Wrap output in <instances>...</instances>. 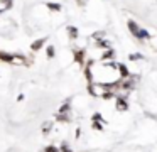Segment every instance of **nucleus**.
Returning a JSON list of instances; mask_svg holds the SVG:
<instances>
[{
    "instance_id": "nucleus-1",
    "label": "nucleus",
    "mask_w": 157,
    "mask_h": 152,
    "mask_svg": "<svg viewBox=\"0 0 157 152\" xmlns=\"http://www.w3.org/2000/svg\"><path fill=\"white\" fill-rule=\"evenodd\" d=\"M127 25H128V30L132 32V36L137 37L140 42H144V41H149L150 37H152L149 30H145V29H142V27H139V24H137L135 20H128V22H127Z\"/></svg>"
},
{
    "instance_id": "nucleus-2",
    "label": "nucleus",
    "mask_w": 157,
    "mask_h": 152,
    "mask_svg": "<svg viewBox=\"0 0 157 152\" xmlns=\"http://www.w3.org/2000/svg\"><path fill=\"white\" fill-rule=\"evenodd\" d=\"M17 59H21L22 63L25 64V57L22 56V54H9V53H5V51H0V61L9 63V64H12V63L15 64V61H17Z\"/></svg>"
},
{
    "instance_id": "nucleus-3",
    "label": "nucleus",
    "mask_w": 157,
    "mask_h": 152,
    "mask_svg": "<svg viewBox=\"0 0 157 152\" xmlns=\"http://www.w3.org/2000/svg\"><path fill=\"white\" fill-rule=\"evenodd\" d=\"M85 49H79V47H75L73 49V56H75V63L79 64V66H85Z\"/></svg>"
},
{
    "instance_id": "nucleus-4",
    "label": "nucleus",
    "mask_w": 157,
    "mask_h": 152,
    "mask_svg": "<svg viewBox=\"0 0 157 152\" xmlns=\"http://www.w3.org/2000/svg\"><path fill=\"white\" fill-rule=\"evenodd\" d=\"M48 39H49V37H41V39H36L34 42L31 44V49L34 51V53H37V51H41V49H42V46H44V44L48 42Z\"/></svg>"
},
{
    "instance_id": "nucleus-5",
    "label": "nucleus",
    "mask_w": 157,
    "mask_h": 152,
    "mask_svg": "<svg viewBox=\"0 0 157 152\" xmlns=\"http://www.w3.org/2000/svg\"><path fill=\"white\" fill-rule=\"evenodd\" d=\"M66 32H68V37H69V39H73V41L79 37V30H78V27H76V25H68V27H66Z\"/></svg>"
},
{
    "instance_id": "nucleus-6",
    "label": "nucleus",
    "mask_w": 157,
    "mask_h": 152,
    "mask_svg": "<svg viewBox=\"0 0 157 152\" xmlns=\"http://www.w3.org/2000/svg\"><path fill=\"white\" fill-rule=\"evenodd\" d=\"M117 110L118 111H127L128 110V103L123 96H117Z\"/></svg>"
},
{
    "instance_id": "nucleus-7",
    "label": "nucleus",
    "mask_w": 157,
    "mask_h": 152,
    "mask_svg": "<svg viewBox=\"0 0 157 152\" xmlns=\"http://www.w3.org/2000/svg\"><path fill=\"white\" fill-rule=\"evenodd\" d=\"M117 69H118V73H120V76H122V80H125V78L130 76V71H128V68H127L125 64L117 63Z\"/></svg>"
},
{
    "instance_id": "nucleus-8",
    "label": "nucleus",
    "mask_w": 157,
    "mask_h": 152,
    "mask_svg": "<svg viewBox=\"0 0 157 152\" xmlns=\"http://www.w3.org/2000/svg\"><path fill=\"white\" fill-rule=\"evenodd\" d=\"M133 84H135V80L133 78H125V80H122V88L123 90H127V91H130L133 88Z\"/></svg>"
},
{
    "instance_id": "nucleus-9",
    "label": "nucleus",
    "mask_w": 157,
    "mask_h": 152,
    "mask_svg": "<svg viewBox=\"0 0 157 152\" xmlns=\"http://www.w3.org/2000/svg\"><path fill=\"white\" fill-rule=\"evenodd\" d=\"M46 7H48L49 10H52V12H61V10H63V5H61V3H56V2H48V3H46Z\"/></svg>"
},
{
    "instance_id": "nucleus-10",
    "label": "nucleus",
    "mask_w": 157,
    "mask_h": 152,
    "mask_svg": "<svg viewBox=\"0 0 157 152\" xmlns=\"http://www.w3.org/2000/svg\"><path fill=\"white\" fill-rule=\"evenodd\" d=\"M113 57H115V51H113L112 47H108V49H106L105 53L101 54V59H103V61H106V59L110 61V59H113Z\"/></svg>"
},
{
    "instance_id": "nucleus-11",
    "label": "nucleus",
    "mask_w": 157,
    "mask_h": 152,
    "mask_svg": "<svg viewBox=\"0 0 157 152\" xmlns=\"http://www.w3.org/2000/svg\"><path fill=\"white\" fill-rule=\"evenodd\" d=\"M0 7H2V10H10L12 7H14V0H0Z\"/></svg>"
},
{
    "instance_id": "nucleus-12",
    "label": "nucleus",
    "mask_w": 157,
    "mask_h": 152,
    "mask_svg": "<svg viewBox=\"0 0 157 152\" xmlns=\"http://www.w3.org/2000/svg\"><path fill=\"white\" fill-rule=\"evenodd\" d=\"M54 118H56L58 122H63V123H69V122H71L69 115H66V113H56Z\"/></svg>"
},
{
    "instance_id": "nucleus-13",
    "label": "nucleus",
    "mask_w": 157,
    "mask_h": 152,
    "mask_svg": "<svg viewBox=\"0 0 157 152\" xmlns=\"http://www.w3.org/2000/svg\"><path fill=\"white\" fill-rule=\"evenodd\" d=\"M95 42H96V47H101V49H108V47H110V42L105 39V37L100 39V41H95Z\"/></svg>"
},
{
    "instance_id": "nucleus-14",
    "label": "nucleus",
    "mask_w": 157,
    "mask_h": 152,
    "mask_svg": "<svg viewBox=\"0 0 157 152\" xmlns=\"http://www.w3.org/2000/svg\"><path fill=\"white\" fill-rule=\"evenodd\" d=\"M105 36H106V32H105V30H98V32H93V34H91L93 41H100V39H103Z\"/></svg>"
},
{
    "instance_id": "nucleus-15",
    "label": "nucleus",
    "mask_w": 157,
    "mask_h": 152,
    "mask_svg": "<svg viewBox=\"0 0 157 152\" xmlns=\"http://www.w3.org/2000/svg\"><path fill=\"white\" fill-rule=\"evenodd\" d=\"M46 54H48L49 59H52V57L56 56V47H54V46H48V49H46Z\"/></svg>"
},
{
    "instance_id": "nucleus-16",
    "label": "nucleus",
    "mask_w": 157,
    "mask_h": 152,
    "mask_svg": "<svg viewBox=\"0 0 157 152\" xmlns=\"http://www.w3.org/2000/svg\"><path fill=\"white\" fill-rule=\"evenodd\" d=\"M51 127H52V122H46V123L42 125V134L48 135L49 132H51Z\"/></svg>"
},
{
    "instance_id": "nucleus-17",
    "label": "nucleus",
    "mask_w": 157,
    "mask_h": 152,
    "mask_svg": "<svg viewBox=\"0 0 157 152\" xmlns=\"http://www.w3.org/2000/svg\"><path fill=\"white\" fill-rule=\"evenodd\" d=\"M69 108H71V105H69V100H68L66 103H63V107L59 108V111H58V113H68V111H69Z\"/></svg>"
},
{
    "instance_id": "nucleus-18",
    "label": "nucleus",
    "mask_w": 157,
    "mask_h": 152,
    "mask_svg": "<svg viewBox=\"0 0 157 152\" xmlns=\"http://www.w3.org/2000/svg\"><path fill=\"white\" fill-rule=\"evenodd\" d=\"M101 98H103V100H112V98H115V93H113V91H108V90H106L105 93L101 95Z\"/></svg>"
},
{
    "instance_id": "nucleus-19",
    "label": "nucleus",
    "mask_w": 157,
    "mask_h": 152,
    "mask_svg": "<svg viewBox=\"0 0 157 152\" xmlns=\"http://www.w3.org/2000/svg\"><path fill=\"white\" fill-rule=\"evenodd\" d=\"M91 127H93V130H98V132H101V130H103V125H101V122H96V120H93Z\"/></svg>"
},
{
    "instance_id": "nucleus-20",
    "label": "nucleus",
    "mask_w": 157,
    "mask_h": 152,
    "mask_svg": "<svg viewBox=\"0 0 157 152\" xmlns=\"http://www.w3.org/2000/svg\"><path fill=\"white\" fill-rule=\"evenodd\" d=\"M91 120H96V122H101V123H105V118L101 117V113H93V117H91Z\"/></svg>"
},
{
    "instance_id": "nucleus-21",
    "label": "nucleus",
    "mask_w": 157,
    "mask_h": 152,
    "mask_svg": "<svg viewBox=\"0 0 157 152\" xmlns=\"http://www.w3.org/2000/svg\"><path fill=\"white\" fill-rule=\"evenodd\" d=\"M128 59L130 61H139V59H144V56H142V54H139V53H135V54H130Z\"/></svg>"
},
{
    "instance_id": "nucleus-22",
    "label": "nucleus",
    "mask_w": 157,
    "mask_h": 152,
    "mask_svg": "<svg viewBox=\"0 0 157 152\" xmlns=\"http://www.w3.org/2000/svg\"><path fill=\"white\" fill-rule=\"evenodd\" d=\"M44 152H59V149L56 147V145H46Z\"/></svg>"
},
{
    "instance_id": "nucleus-23",
    "label": "nucleus",
    "mask_w": 157,
    "mask_h": 152,
    "mask_svg": "<svg viewBox=\"0 0 157 152\" xmlns=\"http://www.w3.org/2000/svg\"><path fill=\"white\" fill-rule=\"evenodd\" d=\"M59 152H73V150L68 147V144H66V142H63V144H61V149H59Z\"/></svg>"
},
{
    "instance_id": "nucleus-24",
    "label": "nucleus",
    "mask_w": 157,
    "mask_h": 152,
    "mask_svg": "<svg viewBox=\"0 0 157 152\" xmlns=\"http://www.w3.org/2000/svg\"><path fill=\"white\" fill-rule=\"evenodd\" d=\"M88 93L91 95V96H96V93H95V86H93V83H88Z\"/></svg>"
},
{
    "instance_id": "nucleus-25",
    "label": "nucleus",
    "mask_w": 157,
    "mask_h": 152,
    "mask_svg": "<svg viewBox=\"0 0 157 152\" xmlns=\"http://www.w3.org/2000/svg\"><path fill=\"white\" fill-rule=\"evenodd\" d=\"M76 2H78L79 5H85V2H86V0H76Z\"/></svg>"
},
{
    "instance_id": "nucleus-26",
    "label": "nucleus",
    "mask_w": 157,
    "mask_h": 152,
    "mask_svg": "<svg viewBox=\"0 0 157 152\" xmlns=\"http://www.w3.org/2000/svg\"><path fill=\"white\" fill-rule=\"evenodd\" d=\"M2 12H4V10H2V7H0V14H2Z\"/></svg>"
}]
</instances>
